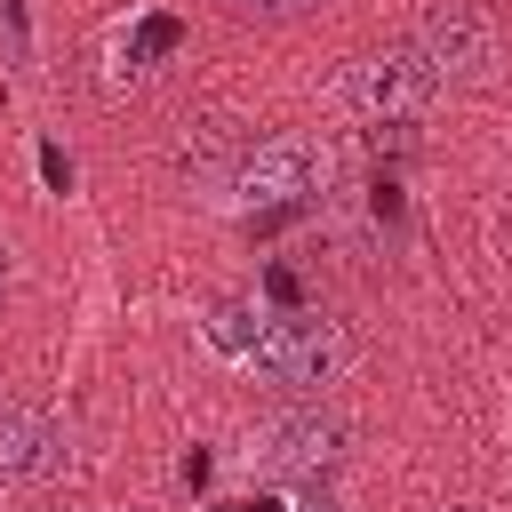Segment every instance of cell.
I'll use <instances>...</instances> for the list:
<instances>
[{"label": "cell", "mask_w": 512, "mask_h": 512, "mask_svg": "<svg viewBox=\"0 0 512 512\" xmlns=\"http://www.w3.org/2000/svg\"><path fill=\"white\" fill-rule=\"evenodd\" d=\"M320 184H328V152L312 136H264L232 168V192L248 208V232H280V224L312 216L320 208Z\"/></svg>", "instance_id": "6da1fadb"}, {"label": "cell", "mask_w": 512, "mask_h": 512, "mask_svg": "<svg viewBox=\"0 0 512 512\" xmlns=\"http://www.w3.org/2000/svg\"><path fill=\"white\" fill-rule=\"evenodd\" d=\"M248 368H256L264 384H280V392H320V384H336V368H344V328H336L328 312H312V304H288V312L264 320Z\"/></svg>", "instance_id": "7a4b0ae2"}, {"label": "cell", "mask_w": 512, "mask_h": 512, "mask_svg": "<svg viewBox=\"0 0 512 512\" xmlns=\"http://www.w3.org/2000/svg\"><path fill=\"white\" fill-rule=\"evenodd\" d=\"M440 88H448V80H440L416 48H376V56H360V64L336 80V104L360 112V120H376V128H408V120L432 112Z\"/></svg>", "instance_id": "3957f363"}, {"label": "cell", "mask_w": 512, "mask_h": 512, "mask_svg": "<svg viewBox=\"0 0 512 512\" xmlns=\"http://www.w3.org/2000/svg\"><path fill=\"white\" fill-rule=\"evenodd\" d=\"M344 448H352V424L312 400V408H288V416H272L256 432V472H272V480H328L344 464Z\"/></svg>", "instance_id": "277c9868"}, {"label": "cell", "mask_w": 512, "mask_h": 512, "mask_svg": "<svg viewBox=\"0 0 512 512\" xmlns=\"http://www.w3.org/2000/svg\"><path fill=\"white\" fill-rule=\"evenodd\" d=\"M408 48H416L448 88H464V80H488V72H496V24H488L472 0H432V8L416 16Z\"/></svg>", "instance_id": "5b68a950"}, {"label": "cell", "mask_w": 512, "mask_h": 512, "mask_svg": "<svg viewBox=\"0 0 512 512\" xmlns=\"http://www.w3.org/2000/svg\"><path fill=\"white\" fill-rule=\"evenodd\" d=\"M64 456H72L64 424H56L48 408L0 392V488H40V480L64 472Z\"/></svg>", "instance_id": "8992f818"}, {"label": "cell", "mask_w": 512, "mask_h": 512, "mask_svg": "<svg viewBox=\"0 0 512 512\" xmlns=\"http://www.w3.org/2000/svg\"><path fill=\"white\" fill-rule=\"evenodd\" d=\"M256 336H264V312H256L248 296H216V304H208V344H216L224 360H248Z\"/></svg>", "instance_id": "52a82bcc"}, {"label": "cell", "mask_w": 512, "mask_h": 512, "mask_svg": "<svg viewBox=\"0 0 512 512\" xmlns=\"http://www.w3.org/2000/svg\"><path fill=\"white\" fill-rule=\"evenodd\" d=\"M176 48H184V24H176L168 8H152V16H136V32L120 40V64H128V72H152V64H168Z\"/></svg>", "instance_id": "ba28073f"}, {"label": "cell", "mask_w": 512, "mask_h": 512, "mask_svg": "<svg viewBox=\"0 0 512 512\" xmlns=\"http://www.w3.org/2000/svg\"><path fill=\"white\" fill-rule=\"evenodd\" d=\"M264 296H272V312L304 304V288H296V272H288V264H264Z\"/></svg>", "instance_id": "9c48e42d"}, {"label": "cell", "mask_w": 512, "mask_h": 512, "mask_svg": "<svg viewBox=\"0 0 512 512\" xmlns=\"http://www.w3.org/2000/svg\"><path fill=\"white\" fill-rule=\"evenodd\" d=\"M40 176H48V192H72V152L64 144H40Z\"/></svg>", "instance_id": "30bf717a"}, {"label": "cell", "mask_w": 512, "mask_h": 512, "mask_svg": "<svg viewBox=\"0 0 512 512\" xmlns=\"http://www.w3.org/2000/svg\"><path fill=\"white\" fill-rule=\"evenodd\" d=\"M368 216H376V224H400V184H392V176L368 184Z\"/></svg>", "instance_id": "8fae6325"}, {"label": "cell", "mask_w": 512, "mask_h": 512, "mask_svg": "<svg viewBox=\"0 0 512 512\" xmlns=\"http://www.w3.org/2000/svg\"><path fill=\"white\" fill-rule=\"evenodd\" d=\"M208 472H216L208 448H184V456H176V480H184V488H208Z\"/></svg>", "instance_id": "7c38bea8"}, {"label": "cell", "mask_w": 512, "mask_h": 512, "mask_svg": "<svg viewBox=\"0 0 512 512\" xmlns=\"http://www.w3.org/2000/svg\"><path fill=\"white\" fill-rule=\"evenodd\" d=\"M248 16H304V8H320V0H240Z\"/></svg>", "instance_id": "4fadbf2b"}, {"label": "cell", "mask_w": 512, "mask_h": 512, "mask_svg": "<svg viewBox=\"0 0 512 512\" xmlns=\"http://www.w3.org/2000/svg\"><path fill=\"white\" fill-rule=\"evenodd\" d=\"M296 512H344V504H336V496H328L320 480H304V504H296Z\"/></svg>", "instance_id": "5bb4252c"}, {"label": "cell", "mask_w": 512, "mask_h": 512, "mask_svg": "<svg viewBox=\"0 0 512 512\" xmlns=\"http://www.w3.org/2000/svg\"><path fill=\"white\" fill-rule=\"evenodd\" d=\"M216 512H280L272 496H240V504H216Z\"/></svg>", "instance_id": "9a60e30c"}, {"label": "cell", "mask_w": 512, "mask_h": 512, "mask_svg": "<svg viewBox=\"0 0 512 512\" xmlns=\"http://www.w3.org/2000/svg\"><path fill=\"white\" fill-rule=\"evenodd\" d=\"M0 296H8V248H0Z\"/></svg>", "instance_id": "2e32d148"}, {"label": "cell", "mask_w": 512, "mask_h": 512, "mask_svg": "<svg viewBox=\"0 0 512 512\" xmlns=\"http://www.w3.org/2000/svg\"><path fill=\"white\" fill-rule=\"evenodd\" d=\"M448 512H472V504H448Z\"/></svg>", "instance_id": "e0dca14e"}]
</instances>
